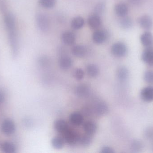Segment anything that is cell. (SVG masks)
Here are the masks:
<instances>
[{
    "instance_id": "3",
    "label": "cell",
    "mask_w": 153,
    "mask_h": 153,
    "mask_svg": "<svg viewBox=\"0 0 153 153\" xmlns=\"http://www.w3.org/2000/svg\"><path fill=\"white\" fill-rule=\"evenodd\" d=\"M127 47L123 42H116L111 46V54L117 57H124L127 54Z\"/></svg>"
},
{
    "instance_id": "13",
    "label": "cell",
    "mask_w": 153,
    "mask_h": 153,
    "mask_svg": "<svg viewBox=\"0 0 153 153\" xmlns=\"http://www.w3.org/2000/svg\"><path fill=\"white\" fill-rule=\"evenodd\" d=\"M62 40L63 42L67 46H71L75 43V37L74 33L71 31H67L62 33Z\"/></svg>"
},
{
    "instance_id": "22",
    "label": "cell",
    "mask_w": 153,
    "mask_h": 153,
    "mask_svg": "<svg viewBox=\"0 0 153 153\" xmlns=\"http://www.w3.org/2000/svg\"><path fill=\"white\" fill-rule=\"evenodd\" d=\"M65 143L63 137L61 136L55 137L51 141V144L53 147L57 150L62 149Z\"/></svg>"
},
{
    "instance_id": "16",
    "label": "cell",
    "mask_w": 153,
    "mask_h": 153,
    "mask_svg": "<svg viewBox=\"0 0 153 153\" xmlns=\"http://www.w3.org/2000/svg\"><path fill=\"white\" fill-rule=\"evenodd\" d=\"M72 64V59L69 56H62L59 59V66L63 70H68L70 69Z\"/></svg>"
},
{
    "instance_id": "20",
    "label": "cell",
    "mask_w": 153,
    "mask_h": 153,
    "mask_svg": "<svg viewBox=\"0 0 153 153\" xmlns=\"http://www.w3.org/2000/svg\"><path fill=\"white\" fill-rule=\"evenodd\" d=\"M72 53L74 56L77 57H84L87 54L86 48L82 45H76L72 49Z\"/></svg>"
},
{
    "instance_id": "14",
    "label": "cell",
    "mask_w": 153,
    "mask_h": 153,
    "mask_svg": "<svg viewBox=\"0 0 153 153\" xmlns=\"http://www.w3.org/2000/svg\"><path fill=\"white\" fill-rule=\"evenodd\" d=\"M140 40L142 45L146 48L153 45V36L150 31L144 32L140 37Z\"/></svg>"
},
{
    "instance_id": "10",
    "label": "cell",
    "mask_w": 153,
    "mask_h": 153,
    "mask_svg": "<svg viewBox=\"0 0 153 153\" xmlns=\"http://www.w3.org/2000/svg\"><path fill=\"white\" fill-rule=\"evenodd\" d=\"M140 97L146 102L153 101V87L149 86L143 88L140 92Z\"/></svg>"
},
{
    "instance_id": "37",
    "label": "cell",
    "mask_w": 153,
    "mask_h": 153,
    "mask_svg": "<svg viewBox=\"0 0 153 153\" xmlns=\"http://www.w3.org/2000/svg\"><path fill=\"white\" fill-rule=\"evenodd\" d=\"M23 124L25 126L30 127L31 125V121L29 119H24L23 120Z\"/></svg>"
},
{
    "instance_id": "19",
    "label": "cell",
    "mask_w": 153,
    "mask_h": 153,
    "mask_svg": "<svg viewBox=\"0 0 153 153\" xmlns=\"http://www.w3.org/2000/svg\"><path fill=\"white\" fill-rule=\"evenodd\" d=\"M115 11L118 16L123 18L126 16L127 14H128V7L124 3H118L115 6Z\"/></svg>"
},
{
    "instance_id": "28",
    "label": "cell",
    "mask_w": 153,
    "mask_h": 153,
    "mask_svg": "<svg viewBox=\"0 0 153 153\" xmlns=\"http://www.w3.org/2000/svg\"><path fill=\"white\" fill-rule=\"evenodd\" d=\"M143 147V143L139 140H134L131 143V149L134 152H140L142 150Z\"/></svg>"
},
{
    "instance_id": "30",
    "label": "cell",
    "mask_w": 153,
    "mask_h": 153,
    "mask_svg": "<svg viewBox=\"0 0 153 153\" xmlns=\"http://www.w3.org/2000/svg\"><path fill=\"white\" fill-rule=\"evenodd\" d=\"M105 9V4L103 2L98 3L94 8V13L100 16L104 12Z\"/></svg>"
},
{
    "instance_id": "6",
    "label": "cell",
    "mask_w": 153,
    "mask_h": 153,
    "mask_svg": "<svg viewBox=\"0 0 153 153\" xmlns=\"http://www.w3.org/2000/svg\"><path fill=\"white\" fill-rule=\"evenodd\" d=\"M92 110L95 115L100 116L107 114L108 112L109 108L104 102L99 101L94 104Z\"/></svg>"
},
{
    "instance_id": "2",
    "label": "cell",
    "mask_w": 153,
    "mask_h": 153,
    "mask_svg": "<svg viewBox=\"0 0 153 153\" xmlns=\"http://www.w3.org/2000/svg\"><path fill=\"white\" fill-rule=\"evenodd\" d=\"M65 143L70 146L75 145L79 142L80 136L74 130L69 128L62 134Z\"/></svg>"
},
{
    "instance_id": "21",
    "label": "cell",
    "mask_w": 153,
    "mask_h": 153,
    "mask_svg": "<svg viewBox=\"0 0 153 153\" xmlns=\"http://www.w3.org/2000/svg\"><path fill=\"white\" fill-rule=\"evenodd\" d=\"M1 150L3 152L5 153H15L16 146L14 143L10 142H4L1 145Z\"/></svg>"
},
{
    "instance_id": "36",
    "label": "cell",
    "mask_w": 153,
    "mask_h": 153,
    "mask_svg": "<svg viewBox=\"0 0 153 153\" xmlns=\"http://www.w3.org/2000/svg\"><path fill=\"white\" fill-rule=\"evenodd\" d=\"M5 96L4 92L0 89V104H1L5 100Z\"/></svg>"
},
{
    "instance_id": "5",
    "label": "cell",
    "mask_w": 153,
    "mask_h": 153,
    "mask_svg": "<svg viewBox=\"0 0 153 153\" xmlns=\"http://www.w3.org/2000/svg\"><path fill=\"white\" fill-rule=\"evenodd\" d=\"M1 131L5 135L13 134L16 130L14 122L10 119H6L3 121L1 127Z\"/></svg>"
},
{
    "instance_id": "23",
    "label": "cell",
    "mask_w": 153,
    "mask_h": 153,
    "mask_svg": "<svg viewBox=\"0 0 153 153\" xmlns=\"http://www.w3.org/2000/svg\"><path fill=\"white\" fill-rule=\"evenodd\" d=\"M118 79L121 82L125 81L128 78V71L127 68L125 66L120 67L117 72Z\"/></svg>"
},
{
    "instance_id": "27",
    "label": "cell",
    "mask_w": 153,
    "mask_h": 153,
    "mask_svg": "<svg viewBox=\"0 0 153 153\" xmlns=\"http://www.w3.org/2000/svg\"><path fill=\"white\" fill-rule=\"evenodd\" d=\"M92 141V136L85 134L84 135L80 136L78 143L84 147L89 146L91 143Z\"/></svg>"
},
{
    "instance_id": "34",
    "label": "cell",
    "mask_w": 153,
    "mask_h": 153,
    "mask_svg": "<svg viewBox=\"0 0 153 153\" xmlns=\"http://www.w3.org/2000/svg\"><path fill=\"white\" fill-rule=\"evenodd\" d=\"M6 9L7 8H6L5 0H0V10L4 14L7 12V9Z\"/></svg>"
},
{
    "instance_id": "32",
    "label": "cell",
    "mask_w": 153,
    "mask_h": 153,
    "mask_svg": "<svg viewBox=\"0 0 153 153\" xmlns=\"http://www.w3.org/2000/svg\"><path fill=\"white\" fill-rule=\"evenodd\" d=\"M73 75L76 80L81 81L84 77V72L81 68H76L74 72Z\"/></svg>"
},
{
    "instance_id": "26",
    "label": "cell",
    "mask_w": 153,
    "mask_h": 153,
    "mask_svg": "<svg viewBox=\"0 0 153 153\" xmlns=\"http://www.w3.org/2000/svg\"><path fill=\"white\" fill-rule=\"evenodd\" d=\"M119 23L120 25L122 28L124 29H129L133 27L134 22L131 18L125 16L122 18L120 20Z\"/></svg>"
},
{
    "instance_id": "25",
    "label": "cell",
    "mask_w": 153,
    "mask_h": 153,
    "mask_svg": "<svg viewBox=\"0 0 153 153\" xmlns=\"http://www.w3.org/2000/svg\"><path fill=\"white\" fill-rule=\"evenodd\" d=\"M86 72L90 77H96L99 75V69L96 65L90 64L86 66Z\"/></svg>"
},
{
    "instance_id": "29",
    "label": "cell",
    "mask_w": 153,
    "mask_h": 153,
    "mask_svg": "<svg viewBox=\"0 0 153 153\" xmlns=\"http://www.w3.org/2000/svg\"><path fill=\"white\" fill-rule=\"evenodd\" d=\"M39 2L42 7L46 9H51L55 5L56 0H39Z\"/></svg>"
},
{
    "instance_id": "15",
    "label": "cell",
    "mask_w": 153,
    "mask_h": 153,
    "mask_svg": "<svg viewBox=\"0 0 153 153\" xmlns=\"http://www.w3.org/2000/svg\"><path fill=\"white\" fill-rule=\"evenodd\" d=\"M83 128L85 134L92 136L95 134L97 130L96 123L91 121H88L84 123Z\"/></svg>"
},
{
    "instance_id": "8",
    "label": "cell",
    "mask_w": 153,
    "mask_h": 153,
    "mask_svg": "<svg viewBox=\"0 0 153 153\" xmlns=\"http://www.w3.org/2000/svg\"><path fill=\"white\" fill-rule=\"evenodd\" d=\"M142 61L150 66H153V46L146 48L141 56Z\"/></svg>"
},
{
    "instance_id": "31",
    "label": "cell",
    "mask_w": 153,
    "mask_h": 153,
    "mask_svg": "<svg viewBox=\"0 0 153 153\" xmlns=\"http://www.w3.org/2000/svg\"><path fill=\"white\" fill-rule=\"evenodd\" d=\"M143 79L145 81L149 84H153V71L147 70L144 74Z\"/></svg>"
},
{
    "instance_id": "38",
    "label": "cell",
    "mask_w": 153,
    "mask_h": 153,
    "mask_svg": "<svg viewBox=\"0 0 153 153\" xmlns=\"http://www.w3.org/2000/svg\"><path fill=\"white\" fill-rule=\"evenodd\" d=\"M130 3L134 5H138L142 2V0H128Z\"/></svg>"
},
{
    "instance_id": "7",
    "label": "cell",
    "mask_w": 153,
    "mask_h": 153,
    "mask_svg": "<svg viewBox=\"0 0 153 153\" xmlns=\"http://www.w3.org/2000/svg\"><path fill=\"white\" fill-rule=\"evenodd\" d=\"M109 37L108 32L102 30H97L93 34V40L97 44L104 43Z\"/></svg>"
},
{
    "instance_id": "17",
    "label": "cell",
    "mask_w": 153,
    "mask_h": 153,
    "mask_svg": "<svg viewBox=\"0 0 153 153\" xmlns=\"http://www.w3.org/2000/svg\"><path fill=\"white\" fill-rule=\"evenodd\" d=\"M69 119L71 123L74 126H78L83 124V116L79 112H74L72 113L69 117Z\"/></svg>"
},
{
    "instance_id": "11",
    "label": "cell",
    "mask_w": 153,
    "mask_h": 153,
    "mask_svg": "<svg viewBox=\"0 0 153 153\" xmlns=\"http://www.w3.org/2000/svg\"><path fill=\"white\" fill-rule=\"evenodd\" d=\"M90 87L84 84L77 85L75 89V94L80 98L87 97L90 94Z\"/></svg>"
},
{
    "instance_id": "9",
    "label": "cell",
    "mask_w": 153,
    "mask_h": 153,
    "mask_svg": "<svg viewBox=\"0 0 153 153\" xmlns=\"http://www.w3.org/2000/svg\"><path fill=\"white\" fill-rule=\"evenodd\" d=\"M139 26L144 29L149 30L152 28L153 21L150 16L147 15H143L137 20Z\"/></svg>"
},
{
    "instance_id": "35",
    "label": "cell",
    "mask_w": 153,
    "mask_h": 153,
    "mask_svg": "<svg viewBox=\"0 0 153 153\" xmlns=\"http://www.w3.org/2000/svg\"><path fill=\"white\" fill-rule=\"evenodd\" d=\"M101 153H114L115 151L112 148L109 146H104L102 148L100 151Z\"/></svg>"
},
{
    "instance_id": "24",
    "label": "cell",
    "mask_w": 153,
    "mask_h": 153,
    "mask_svg": "<svg viewBox=\"0 0 153 153\" xmlns=\"http://www.w3.org/2000/svg\"><path fill=\"white\" fill-rule=\"evenodd\" d=\"M85 21L83 18L81 16L74 17L71 22V26L72 28L75 30H78L83 27Z\"/></svg>"
},
{
    "instance_id": "18",
    "label": "cell",
    "mask_w": 153,
    "mask_h": 153,
    "mask_svg": "<svg viewBox=\"0 0 153 153\" xmlns=\"http://www.w3.org/2000/svg\"><path fill=\"white\" fill-rule=\"evenodd\" d=\"M87 22L90 28L94 29H96L100 26L101 19L100 16L94 13L88 18Z\"/></svg>"
},
{
    "instance_id": "4",
    "label": "cell",
    "mask_w": 153,
    "mask_h": 153,
    "mask_svg": "<svg viewBox=\"0 0 153 153\" xmlns=\"http://www.w3.org/2000/svg\"><path fill=\"white\" fill-rule=\"evenodd\" d=\"M36 21L39 29L41 31L45 32L49 29L50 21L48 17L45 13H38L36 17Z\"/></svg>"
},
{
    "instance_id": "33",
    "label": "cell",
    "mask_w": 153,
    "mask_h": 153,
    "mask_svg": "<svg viewBox=\"0 0 153 153\" xmlns=\"http://www.w3.org/2000/svg\"><path fill=\"white\" fill-rule=\"evenodd\" d=\"M144 135L148 139L153 138V128L149 127L146 129L144 132Z\"/></svg>"
},
{
    "instance_id": "1",
    "label": "cell",
    "mask_w": 153,
    "mask_h": 153,
    "mask_svg": "<svg viewBox=\"0 0 153 153\" xmlns=\"http://www.w3.org/2000/svg\"><path fill=\"white\" fill-rule=\"evenodd\" d=\"M8 32V37L12 53L14 57L18 55L19 50V40L16 30V26H11L6 28Z\"/></svg>"
},
{
    "instance_id": "12",
    "label": "cell",
    "mask_w": 153,
    "mask_h": 153,
    "mask_svg": "<svg viewBox=\"0 0 153 153\" xmlns=\"http://www.w3.org/2000/svg\"><path fill=\"white\" fill-rule=\"evenodd\" d=\"M54 128L56 131L62 134L70 128L67 122L63 119H56L54 123Z\"/></svg>"
}]
</instances>
